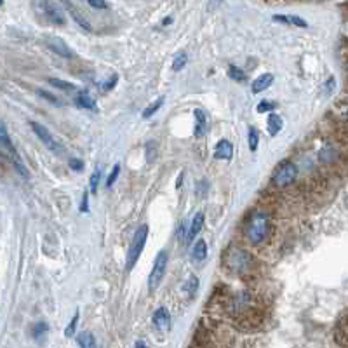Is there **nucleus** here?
Wrapping results in <instances>:
<instances>
[{
    "label": "nucleus",
    "instance_id": "obj_1",
    "mask_svg": "<svg viewBox=\"0 0 348 348\" xmlns=\"http://www.w3.org/2000/svg\"><path fill=\"white\" fill-rule=\"evenodd\" d=\"M0 155H2L5 160H9V162L12 164V167L18 171L19 176L28 178V171H26V167H24V164H23V160H21L18 150L14 148V145H12L11 138H9L7 129H5V124L2 120H0Z\"/></svg>",
    "mask_w": 348,
    "mask_h": 348
},
{
    "label": "nucleus",
    "instance_id": "obj_2",
    "mask_svg": "<svg viewBox=\"0 0 348 348\" xmlns=\"http://www.w3.org/2000/svg\"><path fill=\"white\" fill-rule=\"evenodd\" d=\"M268 228H270V218L263 211H256L251 216V219L246 225V239L251 244H261L268 235Z\"/></svg>",
    "mask_w": 348,
    "mask_h": 348
},
{
    "label": "nucleus",
    "instance_id": "obj_3",
    "mask_svg": "<svg viewBox=\"0 0 348 348\" xmlns=\"http://www.w3.org/2000/svg\"><path fill=\"white\" fill-rule=\"evenodd\" d=\"M227 265L235 273H244L252 267V258L249 252L240 247H232L227 252Z\"/></svg>",
    "mask_w": 348,
    "mask_h": 348
},
{
    "label": "nucleus",
    "instance_id": "obj_4",
    "mask_svg": "<svg viewBox=\"0 0 348 348\" xmlns=\"http://www.w3.org/2000/svg\"><path fill=\"white\" fill-rule=\"evenodd\" d=\"M146 237H148V227H146V225H141V227L136 230L133 240H131L129 249H127V270H131V268L136 265L139 256H141L143 249H145V244H146Z\"/></svg>",
    "mask_w": 348,
    "mask_h": 348
},
{
    "label": "nucleus",
    "instance_id": "obj_5",
    "mask_svg": "<svg viewBox=\"0 0 348 348\" xmlns=\"http://www.w3.org/2000/svg\"><path fill=\"white\" fill-rule=\"evenodd\" d=\"M167 265H169V254H167V251H160L157 254V258H155L154 268H152V273L150 277H148V289H150L152 292L162 282L164 275H166V271H167Z\"/></svg>",
    "mask_w": 348,
    "mask_h": 348
},
{
    "label": "nucleus",
    "instance_id": "obj_6",
    "mask_svg": "<svg viewBox=\"0 0 348 348\" xmlns=\"http://www.w3.org/2000/svg\"><path fill=\"white\" fill-rule=\"evenodd\" d=\"M30 126H32L33 133L39 136V139H40V141L45 145V148H49V150L53 152V154H56V155L65 154V146L61 145V143L54 138L53 134L49 133L47 127H44L42 124H39V122H30Z\"/></svg>",
    "mask_w": 348,
    "mask_h": 348
},
{
    "label": "nucleus",
    "instance_id": "obj_7",
    "mask_svg": "<svg viewBox=\"0 0 348 348\" xmlns=\"http://www.w3.org/2000/svg\"><path fill=\"white\" fill-rule=\"evenodd\" d=\"M296 176H298V169H296L294 164L289 162V160H284L275 169V173L271 174V181L275 183L277 186H288L294 183Z\"/></svg>",
    "mask_w": 348,
    "mask_h": 348
},
{
    "label": "nucleus",
    "instance_id": "obj_8",
    "mask_svg": "<svg viewBox=\"0 0 348 348\" xmlns=\"http://www.w3.org/2000/svg\"><path fill=\"white\" fill-rule=\"evenodd\" d=\"M42 9H44V14L47 16V19L54 24H65V14L61 11V7L53 2V0H44L42 2Z\"/></svg>",
    "mask_w": 348,
    "mask_h": 348
},
{
    "label": "nucleus",
    "instance_id": "obj_9",
    "mask_svg": "<svg viewBox=\"0 0 348 348\" xmlns=\"http://www.w3.org/2000/svg\"><path fill=\"white\" fill-rule=\"evenodd\" d=\"M45 45H47L54 54H58V56H61V58L70 59V58L73 56L72 49L61 40V39H56V37H49V39H45Z\"/></svg>",
    "mask_w": 348,
    "mask_h": 348
},
{
    "label": "nucleus",
    "instance_id": "obj_10",
    "mask_svg": "<svg viewBox=\"0 0 348 348\" xmlns=\"http://www.w3.org/2000/svg\"><path fill=\"white\" fill-rule=\"evenodd\" d=\"M154 326L157 329H160V331H167L171 326V315L169 312H167V308H158L157 312L154 313Z\"/></svg>",
    "mask_w": 348,
    "mask_h": 348
},
{
    "label": "nucleus",
    "instance_id": "obj_11",
    "mask_svg": "<svg viewBox=\"0 0 348 348\" xmlns=\"http://www.w3.org/2000/svg\"><path fill=\"white\" fill-rule=\"evenodd\" d=\"M232 155H233V146H232V143L227 141V139H221L214 148V157L221 158V160H230Z\"/></svg>",
    "mask_w": 348,
    "mask_h": 348
},
{
    "label": "nucleus",
    "instance_id": "obj_12",
    "mask_svg": "<svg viewBox=\"0 0 348 348\" xmlns=\"http://www.w3.org/2000/svg\"><path fill=\"white\" fill-rule=\"evenodd\" d=\"M193 114H195V136H197V138H202L204 134H206V129H207L206 112L200 110V108H197Z\"/></svg>",
    "mask_w": 348,
    "mask_h": 348
},
{
    "label": "nucleus",
    "instance_id": "obj_13",
    "mask_svg": "<svg viewBox=\"0 0 348 348\" xmlns=\"http://www.w3.org/2000/svg\"><path fill=\"white\" fill-rule=\"evenodd\" d=\"M75 105L82 110H96V99L87 91H80L75 97Z\"/></svg>",
    "mask_w": 348,
    "mask_h": 348
},
{
    "label": "nucleus",
    "instance_id": "obj_14",
    "mask_svg": "<svg viewBox=\"0 0 348 348\" xmlns=\"http://www.w3.org/2000/svg\"><path fill=\"white\" fill-rule=\"evenodd\" d=\"M271 82H273V75H271V73H263V75H259L251 85L252 93L258 94V93H261V91L268 89V87L271 85Z\"/></svg>",
    "mask_w": 348,
    "mask_h": 348
},
{
    "label": "nucleus",
    "instance_id": "obj_15",
    "mask_svg": "<svg viewBox=\"0 0 348 348\" xmlns=\"http://www.w3.org/2000/svg\"><path fill=\"white\" fill-rule=\"evenodd\" d=\"M273 21H280V23H286V24H294V26H300V28H307L308 26V23L305 19H301L300 16H291V14H275Z\"/></svg>",
    "mask_w": 348,
    "mask_h": 348
},
{
    "label": "nucleus",
    "instance_id": "obj_16",
    "mask_svg": "<svg viewBox=\"0 0 348 348\" xmlns=\"http://www.w3.org/2000/svg\"><path fill=\"white\" fill-rule=\"evenodd\" d=\"M202 225H204V214H202V213H197V214L193 216V219H192L190 233H188V239H186V242H192V240L197 237L198 232L202 230Z\"/></svg>",
    "mask_w": 348,
    "mask_h": 348
},
{
    "label": "nucleus",
    "instance_id": "obj_17",
    "mask_svg": "<svg viewBox=\"0 0 348 348\" xmlns=\"http://www.w3.org/2000/svg\"><path fill=\"white\" fill-rule=\"evenodd\" d=\"M282 118L273 112H270V115H268V133H270V136H277L282 131Z\"/></svg>",
    "mask_w": 348,
    "mask_h": 348
},
{
    "label": "nucleus",
    "instance_id": "obj_18",
    "mask_svg": "<svg viewBox=\"0 0 348 348\" xmlns=\"http://www.w3.org/2000/svg\"><path fill=\"white\" fill-rule=\"evenodd\" d=\"M63 2H65L66 9H68V12H70V14H72V18H73V19L77 21V23H78V24H80L82 28H85V30H87V32H91V30H93V28H91V24H89V23H87V21H85V19H84V18H82V14H80V12H78V11H77V9L73 7V5H72V4H70L68 0H63Z\"/></svg>",
    "mask_w": 348,
    "mask_h": 348
},
{
    "label": "nucleus",
    "instance_id": "obj_19",
    "mask_svg": "<svg viewBox=\"0 0 348 348\" xmlns=\"http://www.w3.org/2000/svg\"><path fill=\"white\" fill-rule=\"evenodd\" d=\"M207 256V246L204 240H197V244L192 249V259L193 261H204Z\"/></svg>",
    "mask_w": 348,
    "mask_h": 348
},
{
    "label": "nucleus",
    "instance_id": "obj_20",
    "mask_svg": "<svg viewBox=\"0 0 348 348\" xmlns=\"http://www.w3.org/2000/svg\"><path fill=\"white\" fill-rule=\"evenodd\" d=\"M77 343H78V347H82V348H93V347H96V340H94L93 332H89V331L80 332V334L77 336Z\"/></svg>",
    "mask_w": 348,
    "mask_h": 348
},
{
    "label": "nucleus",
    "instance_id": "obj_21",
    "mask_svg": "<svg viewBox=\"0 0 348 348\" xmlns=\"http://www.w3.org/2000/svg\"><path fill=\"white\" fill-rule=\"evenodd\" d=\"M197 289H198V279L195 275H190L188 280L183 284V291L190 296V298H193V296L197 294Z\"/></svg>",
    "mask_w": 348,
    "mask_h": 348
},
{
    "label": "nucleus",
    "instance_id": "obj_22",
    "mask_svg": "<svg viewBox=\"0 0 348 348\" xmlns=\"http://www.w3.org/2000/svg\"><path fill=\"white\" fill-rule=\"evenodd\" d=\"M228 77H230L232 80H235V82H246L247 80L246 73H244L239 66H235V65L228 66Z\"/></svg>",
    "mask_w": 348,
    "mask_h": 348
},
{
    "label": "nucleus",
    "instance_id": "obj_23",
    "mask_svg": "<svg viewBox=\"0 0 348 348\" xmlns=\"http://www.w3.org/2000/svg\"><path fill=\"white\" fill-rule=\"evenodd\" d=\"M49 84H53L54 87H58V89H63V91H68V93H72V91H75L77 87L72 84V82H66V80H61V78H49Z\"/></svg>",
    "mask_w": 348,
    "mask_h": 348
},
{
    "label": "nucleus",
    "instance_id": "obj_24",
    "mask_svg": "<svg viewBox=\"0 0 348 348\" xmlns=\"http://www.w3.org/2000/svg\"><path fill=\"white\" fill-rule=\"evenodd\" d=\"M188 63V56H186V53H178L176 56H174L173 59V70L174 72H179V70H183V66Z\"/></svg>",
    "mask_w": 348,
    "mask_h": 348
},
{
    "label": "nucleus",
    "instance_id": "obj_25",
    "mask_svg": "<svg viewBox=\"0 0 348 348\" xmlns=\"http://www.w3.org/2000/svg\"><path fill=\"white\" fill-rule=\"evenodd\" d=\"M162 105H164V97H160V99H157V103H152L150 106H146L145 112H143V117H145V118H150L152 115H154L155 112H157V110L160 108Z\"/></svg>",
    "mask_w": 348,
    "mask_h": 348
},
{
    "label": "nucleus",
    "instance_id": "obj_26",
    "mask_svg": "<svg viewBox=\"0 0 348 348\" xmlns=\"http://www.w3.org/2000/svg\"><path fill=\"white\" fill-rule=\"evenodd\" d=\"M275 108H277L275 103L263 99V101H259V105H258V108H256V110H258V114H270V112H273Z\"/></svg>",
    "mask_w": 348,
    "mask_h": 348
},
{
    "label": "nucleus",
    "instance_id": "obj_27",
    "mask_svg": "<svg viewBox=\"0 0 348 348\" xmlns=\"http://www.w3.org/2000/svg\"><path fill=\"white\" fill-rule=\"evenodd\" d=\"M47 331H49V326L45 324V322H37V324L33 326V338H35V340H39V338L44 336Z\"/></svg>",
    "mask_w": 348,
    "mask_h": 348
},
{
    "label": "nucleus",
    "instance_id": "obj_28",
    "mask_svg": "<svg viewBox=\"0 0 348 348\" xmlns=\"http://www.w3.org/2000/svg\"><path fill=\"white\" fill-rule=\"evenodd\" d=\"M258 131H256V127H249V148H251V152H256L258 150Z\"/></svg>",
    "mask_w": 348,
    "mask_h": 348
},
{
    "label": "nucleus",
    "instance_id": "obj_29",
    "mask_svg": "<svg viewBox=\"0 0 348 348\" xmlns=\"http://www.w3.org/2000/svg\"><path fill=\"white\" fill-rule=\"evenodd\" d=\"M77 322H78V312H75V315H73L72 322H70V324L66 326V329H65V336H66V338H72L73 334H75V329H77Z\"/></svg>",
    "mask_w": 348,
    "mask_h": 348
},
{
    "label": "nucleus",
    "instance_id": "obj_30",
    "mask_svg": "<svg viewBox=\"0 0 348 348\" xmlns=\"http://www.w3.org/2000/svg\"><path fill=\"white\" fill-rule=\"evenodd\" d=\"M118 173H120V164H115L114 171L110 173L108 179H106V188H112V186H114V183L117 181V178H118Z\"/></svg>",
    "mask_w": 348,
    "mask_h": 348
},
{
    "label": "nucleus",
    "instance_id": "obj_31",
    "mask_svg": "<svg viewBox=\"0 0 348 348\" xmlns=\"http://www.w3.org/2000/svg\"><path fill=\"white\" fill-rule=\"evenodd\" d=\"M99 178H101V171L96 169L93 173V176H91L89 183H91V193H96L97 192V183H99Z\"/></svg>",
    "mask_w": 348,
    "mask_h": 348
},
{
    "label": "nucleus",
    "instance_id": "obj_32",
    "mask_svg": "<svg viewBox=\"0 0 348 348\" xmlns=\"http://www.w3.org/2000/svg\"><path fill=\"white\" fill-rule=\"evenodd\" d=\"M37 94H39V96H42V97H47V99H49V101H51V103H53V105L61 106V101H58V97H56V96H53V94H51V93H47V91L39 89V91H37Z\"/></svg>",
    "mask_w": 348,
    "mask_h": 348
},
{
    "label": "nucleus",
    "instance_id": "obj_33",
    "mask_svg": "<svg viewBox=\"0 0 348 348\" xmlns=\"http://www.w3.org/2000/svg\"><path fill=\"white\" fill-rule=\"evenodd\" d=\"M89 211V193L84 192L82 195V202H80V213H87Z\"/></svg>",
    "mask_w": 348,
    "mask_h": 348
},
{
    "label": "nucleus",
    "instance_id": "obj_34",
    "mask_svg": "<svg viewBox=\"0 0 348 348\" xmlns=\"http://www.w3.org/2000/svg\"><path fill=\"white\" fill-rule=\"evenodd\" d=\"M87 4H89L91 7H94V9H106L108 7V4H106L105 0H87Z\"/></svg>",
    "mask_w": 348,
    "mask_h": 348
},
{
    "label": "nucleus",
    "instance_id": "obj_35",
    "mask_svg": "<svg viewBox=\"0 0 348 348\" xmlns=\"http://www.w3.org/2000/svg\"><path fill=\"white\" fill-rule=\"evenodd\" d=\"M70 167L75 171H82L84 169V162L78 160V158H70Z\"/></svg>",
    "mask_w": 348,
    "mask_h": 348
},
{
    "label": "nucleus",
    "instance_id": "obj_36",
    "mask_svg": "<svg viewBox=\"0 0 348 348\" xmlns=\"http://www.w3.org/2000/svg\"><path fill=\"white\" fill-rule=\"evenodd\" d=\"M117 84V75H114V77L110 78L108 82H105V87H103V89L105 91H108V89H112V87H114V85Z\"/></svg>",
    "mask_w": 348,
    "mask_h": 348
},
{
    "label": "nucleus",
    "instance_id": "obj_37",
    "mask_svg": "<svg viewBox=\"0 0 348 348\" xmlns=\"http://www.w3.org/2000/svg\"><path fill=\"white\" fill-rule=\"evenodd\" d=\"M334 82H336V80H334L332 77L329 78L328 82H326V94H329V93L332 91V87H334Z\"/></svg>",
    "mask_w": 348,
    "mask_h": 348
},
{
    "label": "nucleus",
    "instance_id": "obj_38",
    "mask_svg": "<svg viewBox=\"0 0 348 348\" xmlns=\"http://www.w3.org/2000/svg\"><path fill=\"white\" fill-rule=\"evenodd\" d=\"M169 23H173V19H171V18H166V19L162 21V24H169Z\"/></svg>",
    "mask_w": 348,
    "mask_h": 348
},
{
    "label": "nucleus",
    "instance_id": "obj_39",
    "mask_svg": "<svg viewBox=\"0 0 348 348\" xmlns=\"http://www.w3.org/2000/svg\"><path fill=\"white\" fill-rule=\"evenodd\" d=\"M145 345H146L145 341H136V347H138V348H139V347H145Z\"/></svg>",
    "mask_w": 348,
    "mask_h": 348
},
{
    "label": "nucleus",
    "instance_id": "obj_40",
    "mask_svg": "<svg viewBox=\"0 0 348 348\" xmlns=\"http://www.w3.org/2000/svg\"><path fill=\"white\" fill-rule=\"evenodd\" d=\"M2 4H4V0H0V5H2Z\"/></svg>",
    "mask_w": 348,
    "mask_h": 348
}]
</instances>
